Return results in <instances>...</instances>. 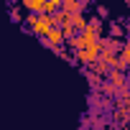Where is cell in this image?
Returning a JSON list of instances; mask_svg holds the SVG:
<instances>
[{
    "label": "cell",
    "instance_id": "1",
    "mask_svg": "<svg viewBox=\"0 0 130 130\" xmlns=\"http://www.w3.org/2000/svg\"><path fill=\"white\" fill-rule=\"evenodd\" d=\"M26 23H28V28H31L36 36H41V38H46V36L56 28L54 15H46V13H41V15H28V18H26Z\"/></svg>",
    "mask_w": 130,
    "mask_h": 130
},
{
    "label": "cell",
    "instance_id": "2",
    "mask_svg": "<svg viewBox=\"0 0 130 130\" xmlns=\"http://www.w3.org/2000/svg\"><path fill=\"white\" fill-rule=\"evenodd\" d=\"M100 54H102V41L100 43H92V46H87L82 51H77V61H82V64H97L100 61Z\"/></svg>",
    "mask_w": 130,
    "mask_h": 130
},
{
    "label": "cell",
    "instance_id": "3",
    "mask_svg": "<svg viewBox=\"0 0 130 130\" xmlns=\"http://www.w3.org/2000/svg\"><path fill=\"white\" fill-rule=\"evenodd\" d=\"M64 41H67V36H64V31H61V28H54V31L43 38V43H46V46H51V48H61V43H64Z\"/></svg>",
    "mask_w": 130,
    "mask_h": 130
},
{
    "label": "cell",
    "instance_id": "4",
    "mask_svg": "<svg viewBox=\"0 0 130 130\" xmlns=\"http://www.w3.org/2000/svg\"><path fill=\"white\" fill-rule=\"evenodd\" d=\"M67 15H79L84 10V3H77V0H64V8H61Z\"/></svg>",
    "mask_w": 130,
    "mask_h": 130
},
{
    "label": "cell",
    "instance_id": "5",
    "mask_svg": "<svg viewBox=\"0 0 130 130\" xmlns=\"http://www.w3.org/2000/svg\"><path fill=\"white\" fill-rule=\"evenodd\" d=\"M125 74L122 72H110V87L112 89H120V92H125Z\"/></svg>",
    "mask_w": 130,
    "mask_h": 130
},
{
    "label": "cell",
    "instance_id": "6",
    "mask_svg": "<svg viewBox=\"0 0 130 130\" xmlns=\"http://www.w3.org/2000/svg\"><path fill=\"white\" fill-rule=\"evenodd\" d=\"M23 5H26L31 13H38V15H41V13L46 10V0H26Z\"/></svg>",
    "mask_w": 130,
    "mask_h": 130
},
{
    "label": "cell",
    "instance_id": "7",
    "mask_svg": "<svg viewBox=\"0 0 130 130\" xmlns=\"http://www.w3.org/2000/svg\"><path fill=\"white\" fill-rule=\"evenodd\" d=\"M61 8H64L61 0H46V10H43V13H46V15H56Z\"/></svg>",
    "mask_w": 130,
    "mask_h": 130
},
{
    "label": "cell",
    "instance_id": "8",
    "mask_svg": "<svg viewBox=\"0 0 130 130\" xmlns=\"http://www.w3.org/2000/svg\"><path fill=\"white\" fill-rule=\"evenodd\" d=\"M94 72H97V74H107V61H102V59H100V61L94 64Z\"/></svg>",
    "mask_w": 130,
    "mask_h": 130
}]
</instances>
